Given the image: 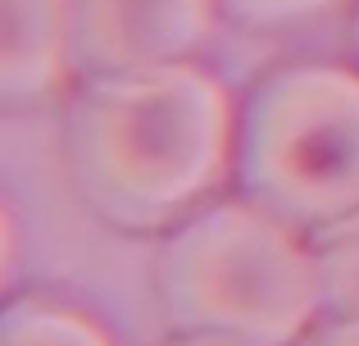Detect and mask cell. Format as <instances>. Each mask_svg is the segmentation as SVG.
<instances>
[{"label":"cell","instance_id":"cell-1","mask_svg":"<svg viewBox=\"0 0 359 346\" xmlns=\"http://www.w3.org/2000/svg\"><path fill=\"white\" fill-rule=\"evenodd\" d=\"M232 96L196 64L100 73L69 119V169L105 223L159 232L228 178Z\"/></svg>","mask_w":359,"mask_h":346},{"label":"cell","instance_id":"cell-2","mask_svg":"<svg viewBox=\"0 0 359 346\" xmlns=\"http://www.w3.org/2000/svg\"><path fill=\"white\" fill-rule=\"evenodd\" d=\"M255 201L201 210L159 255V301L177 338L296 346L323 310L314 246Z\"/></svg>","mask_w":359,"mask_h":346},{"label":"cell","instance_id":"cell-3","mask_svg":"<svg viewBox=\"0 0 359 346\" xmlns=\"http://www.w3.org/2000/svg\"><path fill=\"white\" fill-rule=\"evenodd\" d=\"M237 178L291 228H327L359 210V73L282 69L250 96L237 133Z\"/></svg>","mask_w":359,"mask_h":346},{"label":"cell","instance_id":"cell-4","mask_svg":"<svg viewBox=\"0 0 359 346\" xmlns=\"http://www.w3.org/2000/svg\"><path fill=\"white\" fill-rule=\"evenodd\" d=\"M219 0H78V55L96 73L177 64L210 41Z\"/></svg>","mask_w":359,"mask_h":346},{"label":"cell","instance_id":"cell-5","mask_svg":"<svg viewBox=\"0 0 359 346\" xmlns=\"http://www.w3.org/2000/svg\"><path fill=\"white\" fill-rule=\"evenodd\" d=\"M0 96L9 109H36L64 91L78 55V0H0Z\"/></svg>","mask_w":359,"mask_h":346},{"label":"cell","instance_id":"cell-6","mask_svg":"<svg viewBox=\"0 0 359 346\" xmlns=\"http://www.w3.org/2000/svg\"><path fill=\"white\" fill-rule=\"evenodd\" d=\"M0 346H118L91 314L60 301L27 296L14 301L0 319Z\"/></svg>","mask_w":359,"mask_h":346},{"label":"cell","instance_id":"cell-7","mask_svg":"<svg viewBox=\"0 0 359 346\" xmlns=\"http://www.w3.org/2000/svg\"><path fill=\"white\" fill-rule=\"evenodd\" d=\"M314 260L323 278V305L337 319H359V210L318 228Z\"/></svg>","mask_w":359,"mask_h":346},{"label":"cell","instance_id":"cell-8","mask_svg":"<svg viewBox=\"0 0 359 346\" xmlns=\"http://www.w3.org/2000/svg\"><path fill=\"white\" fill-rule=\"evenodd\" d=\"M219 5L250 27H287V23H305V18L327 14L341 0H219Z\"/></svg>","mask_w":359,"mask_h":346},{"label":"cell","instance_id":"cell-9","mask_svg":"<svg viewBox=\"0 0 359 346\" xmlns=\"http://www.w3.org/2000/svg\"><path fill=\"white\" fill-rule=\"evenodd\" d=\"M309 346H359V319H337L332 328H323Z\"/></svg>","mask_w":359,"mask_h":346},{"label":"cell","instance_id":"cell-10","mask_svg":"<svg viewBox=\"0 0 359 346\" xmlns=\"http://www.w3.org/2000/svg\"><path fill=\"white\" fill-rule=\"evenodd\" d=\"M177 346H223V342H191V338H182Z\"/></svg>","mask_w":359,"mask_h":346}]
</instances>
